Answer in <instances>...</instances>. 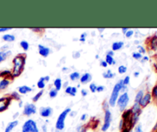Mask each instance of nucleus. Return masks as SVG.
I'll return each mask as SVG.
<instances>
[{
    "instance_id": "46",
    "label": "nucleus",
    "mask_w": 157,
    "mask_h": 132,
    "mask_svg": "<svg viewBox=\"0 0 157 132\" xmlns=\"http://www.w3.org/2000/svg\"><path fill=\"white\" fill-rule=\"evenodd\" d=\"M122 132H130V129H128V128H124V130H122Z\"/></svg>"
},
{
    "instance_id": "28",
    "label": "nucleus",
    "mask_w": 157,
    "mask_h": 132,
    "mask_svg": "<svg viewBox=\"0 0 157 132\" xmlns=\"http://www.w3.org/2000/svg\"><path fill=\"white\" fill-rule=\"evenodd\" d=\"M57 95H58V91L56 89H52L50 91V92H49V95H50L51 98H55L57 96Z\"/></svg>"
},
{
    "instance_id": "10",
    "label": "nucleus",
    "mask_w": 157,
    "mask_h": 132,
    "mask_svg": "<svg viewBox=\"0 0 157 132\" xmlns=\"http://www.w3.org/2000/svg\"><path fill=\"white\" fill-rule=\"evenodd\" d=\"M150 100H151V95L150 93H147V95L143 97L140 102V105L142 106V107H146L150 102Z\"/></svg>"
},
{
    "instance_id": "49",
    "label": "nucleus",
    "mask_w": 157,
    "mask_h": 132,
    "mask_svg": "<svg viewBox=\"0 0 157 132\" xmlns=\"http://www.w3.org/2000/svg\"><path fill=\"white\" fill-rule=\"evenodd\" d=\"M157 130V122L156 124V125L154 126V127H153V130Z\"/></svg>"
},
{
    "instance_id": "21",
    "label": "nucleus",
    "mask_w": 157,
    "mask_h": 132,
    "mask_svg": "<svg viewBox=\"0 0 157 132\" xmlns=\"http://www.w3.org/2000/svg\"><path fill=\"white\" fill-rule=\"evenodd\" d=\"M151 47L153 49H157V36H154L151 40Z\"/></svg>"
},
{
    "instance_id": "3",
    "label": "nucleus",
    "mask_w": 157,
    "mask_h": 132,
    "mask_svg": "<svg viewBox=\"0 0 157 132\" xmlns=\"http://www.w3.org/2000/svg\"><path fill=\"white\" fill-rule=\"evenodd\" d=\"M21 132H39V128L34 120L29 119L23 124Z\"/></svg>"
},
{
    "instance_id": "22",
    "label": "nucleus",
    "mask_w": 157,
    "mask_h": 132,
    "mask_svg": "<svg viewBox=\"0 0 157 132\" xmlns=\"http://www.w3.org/2000/svg\"><path fill=\"white\" fill-rule=\"evenodd\" d=\"M140 111V105L139 103H135V104L133 107V109H132V113H136V112Z\"/></svg>"
},
{
    "instance_id": "25",
    "label": "nucleus",
    "mask_w": 157,
    "mask_h": 132,
    "mask_svg": "<svg viewBox=\"0 0 157 132\" xmlns=\"http://www.w3.org/2000/svg\"><path fill=\"white\" fill-rule=\"evenodd\" d=\"M80 78V74L78 72H74L70 75V78L72 81H75V80L78 79Z\"/></svg>"
},
{
    "instance_id": "48",
    "label": "nucleus",
    "mask_w": 157,
    "mask_h": 132,
    "mask_svg": "<svg viewBox=\"0 0 157 132\" xmlns=\"http://www.w3.org/2000/svg\"><path fill=\"white\" fill-rule=\"evenodd\" d=\"M44 81H48V80H49V76H46V77H44Z\"/></svg>"
},
{
    "instance_id": "16",
    "label": "nucleus",
    "mask_w": 157,
    "mask_h": 132,
    "mask_svg": "<svg viewBox=\"0 0 157 132\" xmlns=\"http://www.w3.org/2000/svg\"><path fill=\"white\" fill-rule=\"evenodd\" d=\"M15 36L12 35H9V34H7V35H5L2 36V39L6 41H13L15 40Z\"/></svg>"
},
{
    "instance_id": "4",
    "label": "nucleus",
    "mask_w": 157,
    "mask_h": 132,
    "mask_svg": "<svg viewBox=\"0 0 157 132\" xmlns=\"http://www.w3.org/2000/svg\"><path fill=\"white\" fill-rule=\"evenodd\" d=\"M71 112V109L70 108H67L61 114V115L58 116V119H57L56 124H55V128L56 130H64V127H65V121L66 118H67V115Z\"/></svg>"
},
{
    "instance_id": "24",
    "label": "nucleus",
    "mask_w": 157,
    "mask_h": 132,
    "mask_svg": "<svg viewBox=\"0 0 157 132\" xmlns=\"http://www.w3.org/2000/svg\"><path fill=\"white\" fill-rule=\"evenodd\" d=\"M106 62H107V64H115V61H113V57L110 56V55H107V56H106Z\"/></svg>"
},
{
    "instance_id": "13",
    "label": "nucleus",
    "mask_w": 157,
    "mask_h": 132,
    "mask_svg": "<svg viewBox=\"0 0 157 132\" xmlns=\"http://www.w3.org/2000/svg\"><path fill=\"white\" fill-rule=\"evenodd\" d=\"M91 78H92V77L90 74L86 73V74H84L82 77H81V82L83 83V84H87V83H88L89 81L91 80Z\"/></svg>"
},
{
    "instance_id": "27",
    "label": "nucleus",
    "mask_w": 157,
    "mask_h": 132,
    "mask_svg": "<svg viewBox=\"0 0 157 132\" xmlns=\"http://www.w3.org/2000/svg\"><path fill=\"white\" fill-rule=\"evenodd\" d=\"M20 45H21V48H22V49H24L25 51H27L28 49H29V43H28L26 41H21V43H20Z\"/></svg>"
},
{
    "instance_id": "29",
    "label": "nucleus",
    "mask_w": 157,
    "mask_h": 132,
    "mask_svg": "<svg viewBox=\"0 0 157 132\" xmlns=\"http://www.w3.org/2000/svg\"><path fill=\"white\" fill-rule=\"evenodd\" d=\"M118 72H119L120 74H124L127 72V68L124 65H121L118 68Z\"/></svg>"
},
{
    "instance_id": "15",
    "label": "nucleus",
    "mask_w": 157,
    "mask_h": 132,
    "mask_svg": "<svg viewBox=\"0 0 157 132\" xmlns=\"http://www.w3.org/2000/svg\"><path fill=\"white\" fill-rule=\"evenodd\" d=\"M18 91H19V92L21 94H26L27 92L31 91H32V88L29 87H28V86L24 85V86H21V87H19Z\"/></svg>"
},
{
    "instance_id": "36",
    "label": "nucleus",
    "mask_w": 157,
    "mask_h": 132,
    "mask_svg": "<svg viewBox=\"0 0 157 132\" xmlns=\"http://www.w3.org/2000/svg\"><path fill=\"white\" fill-rule=\"evenodd\" d=\"M133 35V31L132 30L127 31V33H126V36H127V38H130V37H131Z\"/></svg>"
},
{
    "instance_id": "37",
    "label": "nucleus",
    "mask_w": 157,
    "mask_h": 132,
    "mask_svg": "<svg viewBox=\"0 0 157 132\" xmlns=\"http://www.w3.org/2000/svg\"><path fill=\"white\" fill-rule=\"evenodd\" d=\"M76 92H77V88H76V87H72L70 95H72V96H75V95H76Z\"/></svg>"
},
{
    "instance_id": "35",
    "label": "nucleus",
    "mask_w": 157,
    "mask_h": 132,
    "mask_svg": "<svg viewBox=\"0 0 157 132\" xmlns=\"http://www.w3.org/2000/svg\"><path fill=\"white\" fill-rule=\"evenodd\" d=\"M153 95L156 99H157V86L154 87V88L153 89Z\"/></svg>"
},
{
    "instance_id": "1",
    "label": "nucleus",
    "mask_w": 157,
    "mask_h": 132,
    "mask_svg": "<svg viewBox=\"0 0 157 132\" xmlns=\"http://www.w3.org/2000/svg\"><path fill=\"white\" fill-rule=\"evenodd\" d=\"M25 61V59L23 56H17L14 58V68H13V75L14 76H18L24 69Z\"/></svg>"
},
{
    "instance_id": "45",
    "label": "nucleus",
    "mask_w": 157,
    "mask_h": 132,
    "mask_svg": "<svg viewBox=\"0 0 157 132\" xmlns=\"http://www.w3.org/2000/svg\"><path fill=\"white\" fill-rule=\"evenodd\" d=\"M86 117H87V115H83L81 118V121H84L86 119Z\"/></svg>"
},
{
    "instance_id": "8",
    "label": "nucleus",
    "mask_w": 157,
    "mask_h": 132,
    "mask_svg": "<svg viewBox=\"0 0 157 132\" xmlns=\"http://www.w3.org/2000/svg\"><path fill=\"white\" fill-rule=\"evenodd\" d=\"M11 99L9 98H0V112L4 111L6 110L8 106L10 104Z\"/></svg>"
},
{
    "instance_id": "32",
    "label": "nucleus",
    "mask_w": 157,
    "mask_h": 132,
    "mask_svg": "<svg viewBox=\"0 0 157 132\" xmlns=\"http://www.w3.org/2000/svg\"><path fill=\"white\" fill-rule=\"evenodd\" d=\"M133 57L134 58H136V59L139 60L142 58V55L140 52H135V53L133 54Z\"/></svg>"
},
{
    "instance_id": "7",
    "label": "nucleus",
    "mask_w": 157,
    "mask_h": 132,
    "mask_svg": "<svg viewBox=\"0 0 157 132\" xmlns=\"http://www.w3.org/2000/svg\"><path fill=\"white\" fill-rule=\"evenodd\" d=\"M36 113V107L33 104H27L24 107L23 114L26 116H31Z\"/></svg>"
},
{
    "instance_id": "33",
    "label": "nucleus",
    "mask_w": 157,
    "mask_h": 132,
    "mask_svg": "<svg viewBox=\"0 0 157 132\" xmlns=\"http://www.w3.org/2000/svg\"><path fill=\"white\" fill-rule=\"evenodd\" d=\"M90 89L93 93H94V92L97 91V86L95 85V84H94L93 83V84H91L90 85Z\"/></svg>"
},
{
    "instance_id": "53",
    "label": "nucleus",
    "mask_w": 157,
    "mask_h": 132,
    "mask_svg": "<svg viewBox=\"0 0 157 132\" xmlns=\"http://www.w3.org/2000/svg\"><path fill=\"white\" fill-rule=\"evenodd\" d=\"M156 132H157V130H156Z\"/></svg>"
},
{
    "instance_id": "50",
    "label": "nucleus",
    "mask_w": 157,
    "mask_h": 132,
    "mask_svg": "<svg viewBox=\"0 0 157 132\" xmlns=\"http://www.w3.org/2000/svg\"><path fill=\"white\" fill-rule=\"evenodd\" d=\"M139 72H135L134 73V75H135V77H138V75H139Z\"/></svg>"
},
{
    "instance_id": "18",
    "label": "nucleus",
    "mask_w": 157,
    "mask_h": 132,
    "mask_svg": "<svg viewBox=\"0 0 157 132\" xmlns=\"http://www.w3.org/2000/svg\"><path fill=\"white\" fill-rule=\"evenodd\" d=\"M54 84L55 86V88H56L57 91L60 90L61 88V78H57L56 80L54 82Z\"/></svg>"
},
{
    "instance_id": "31",
    "label": "nucleus",
    "mask_w": 157,
    "mask_h": 132,
    "mask_svg": "<svg viewBox=\"0 0 157 132\" xmlns=\"http://www.w3.org/2000/svg\"><path fill=\"white\" fill-rule=\"evenodd\" d=\"M42 94H43V91H41L38 92V93L37 94V95H35V97H34L33 99H32V100H33V101H38V100L39 99L40 97H41V95H42Z\"/></svg>"
},
{
    "instance_id": "51",
    "label": "nucleus",
    "mask_w": 157,
    "mask_h": 132,
    "mask_svg": "<svg viewBox=\"0 0 157 132\" xmlns=\"http://www.w3.org/2000/svg\"><path fill=\"white\" fill-rule=\"evenodd\" d=\"M144 60H145V61H148V60H149L148 57H144Z\"/></svg>"
},
{
    "instance_id": "39",
    "label": "nucleus",
    "mask_w": 157,
    "mask_h": 132,
    "mask_svg": "<svg viewBox=\"0 0 157 132\" xmlns=\"http://www.w3.org/2000/svg\"><path fill=\"white\" fill-rule=\"evenodd\" d=\"M138 49H140V52L141 53H145V52H146L145 49H144V48L142 47V46H138Z\"/></svg>"
},
{
    "instance_id": "44",
    "label": "nucleus",
    "mask_w": 157,
    "mask_h": 132,
    "mask_svg": "<svg viewBox=\"0 0 157 132\" xmlns=\"http://www.w3.org/2000/svg\"><path fill=\"white\" fill-rule=\"evenodd\" d=\"M101 65L103 66V67H107V62H106V61H101Z\"/></svg>"
},
{
    "instance_id": "54",
    "label": "nucleus",
    "mask_w": 157,
    "mask_h": 132,
    "mask_svg": "<svg viewBox=\"0 0 157 132\" xmlns=\"http://www.w3.org/2000/svg\"><path fill=\"white\" fill-rule=\"evenodd\" d=\"M73 132H74V131H73Z\"/></svg>"
},
{
    "instance_id": "23",
    "label": "nucleus",
    "mask_w": 157,
    "mask_h": 132,
    "mask_svg": "<svg viewBox=\"0 0 157 132\" xmlns=\"http://www.w3.org/2000/svg\"><path fill=\"white\" fill-rule=\"evenodd\" d=\"M103 76L105 78H112L114 76V74L112 73L110 70H108L107 72H104V73L103 74Z\"/></svg>"
},
{
    "instance_id": "20",
    "label": "nucleus",
    "mask_w": 157,
    "mask_h": 132,
    "mask_svg": "<svg viewBox=\"0 0 157 132\" xmlns=\"http://www.w3.org/2000/svg\"><path fill=\"white\" fill-rule=\"evenodd\" d=\"M9 81L6 79L0 81V89L6 88V87L9 85Z\"/></svg>"
},
{
    "instance_id": "30",
    "label": "nucleus",
    "mask_w": 157,
    "mask_h": 132,
    "mask_svg": "<svg viewBox=\"0 0 157 132\" xmlns=\"http://www.w3.org/2000/svg\"><path fill=\"white\" fill-rule=\"evenodd\" d=\"M134 132H144L142 128V125L140 124H137L134 128Z\"/></svg>"
},
{
    "instance_id": "52",
    "label": "nucleus",
    "mask_w": 157,
    "mask_h": 132,
    "mask_svg": "<svg viewBox=\"0 0 157 132\" xmlns=\"http://www.w3.org/2000/svg\"><path fill=\"white\" fill-rule=\"evenodd\" d=\"M55 132H62V130H55Z\"/></svg>"
},
{
    "instance_id": "43",
    "label": "nucleus",
    "mask_w": 157,
    "mask_h": 132,
    "mask_svg": "<svg viewBox=\"0 0 157 132\" xmlns=\"http://www.w3.org/2000/svg\"><path fill=\"white\" fill-rule=\"evenodd\" d=\"M81 93H82V95H83V96H86V95H87V91L84 90V89H82V90H81Z\"/></svg>"
},
{
    "instance_id": "47",
    "label": "nucleus",
    "mask_w": 157,
    "mask_h": 132,
    "mask_svg": "<svg viewBox=\"0 0 157 132\" xmlns=\"http://www.w3.org/2000/svg\"><path fill=\"white\" fill-rule=\"evenodd\" d=\"M122 30H123V32L126 34V33H127V30H128V29H122Z\"/></svg>"
},
{
    "instance_id": "12",
    "label": "nucleus",
    "mask_w": 157,
    "mask_h": 132,
    "mask_svg": "<svg viewBox=\"0 0 157 132\" xmlns=\"http://www.w3.org/2000/svg\"><path fill=\"white\" fill-rule=\"evenodd\" d=\"M38 49H39V54L43 57H47L50 53V49L47 47L39 45H38Z\"/></svg>"
},
{
    "instance_id": "14",
    "label": "nucleus",
    "mask_w": 157,
    "mask_h": 132,
    "mask_svg": "<svg viewBox=\"0 0 157 132\" xmlns=\"http://www.w3.org/2000/svg\"><path fill=\"white\" fill-rule=\"evenodd\" d=\"M123 46H124L123 41H117V42H114L112 45V49H113V51H117L120 50Z\"/></svg>"
},
{
    "instance_id": "5",
    "label": "nucleus",
    "mask_w": 157,
    "mask_h": 132,
    "mask_svg": "<svg viewBox=\"0 0 157 132\" xmlns=\"http://www.w3.org/2000/svg\"><path fill=\"white\" fill-rule=\"evenodd\" d=\"M112 121V117H111V113H110V111L108 109L105 111V115H104V122L103 124L102 127H101V130L104 132H106L110 127V124H111Z\"/></svg>"
},
{
    "instance_id": "38",
    "label": "nucleus",
    "mask_w": 157,
    "mask_h": 132,
    "mask_svg": "<svg viewBox=\"0 0 157 132\" xmlns=\"http://www.w3.org/2000/svg\"><path fill=\"white\" fill-rule=\"evenodd\" d=\"M104 90V86H98V87H97V91L101 92V91H103Z\"/></svg>"
},
{
    "instance_id": "19",
    "label": "nucleus",
    "mask_w": 157,
    "mask_h": 132,
    "mask_svg": "<svg viewBox=\"0 0 157 132\" xmlns=\"http://www.w3.org/2000/svg\"><path fill=\"white\" fill-rule=\"evenodd\" d=\"M143 97H144V91H140L136 96V99H135L136 103H139L140 104V101H141V99L143 98Z\"/></svg>"
},
{
    "instance_id": "9",
    "label": "nucleus",
    "mask_w": 157,
    "mask_h": 132,
    "mask_svg": "<svg viewBox=\"0 0 157 132\" xmlns=\"http://www.w3.org/2000/svg\"><path fill=\"white\" fill-rule=\"evenodd\" d=\"M40 115L43 118H48L52 115V109L50 107H44L40 108Z\"/></svg>"
},
{
    "instance_id": "42",
    "label": "nucleus",
    "mask_w": 157,
    "mask_h": 132,
    "mask_svg": "<svg viewBox=\"0 0 157 132\" xmlns=\"http://www.w3.org/2000/svg\"><path fill=\"white\" fill-rule=\"evenodd\" d=\"M9 29H11L10 28H2V29H0V32H5V31L9 30Z\"/></svg>"
},
{
    "instance_id": "11",
    "label": "nucleus",
    "mask_w": 157,
    "mask_h": 132,
    "mask_svg": "<svg viewBox=\"0 0 157 132\" xmlns=\"http://www.w3.org/2000/svg\"><path fill=\"white\" fill-rule=\"evenodd\" d=\"M18 124V121H11L9 122V124H7V126L5 128V131L4 132H12L13 129L15 128V127H17Z\"/></svg>"
},
{
    "instance_id": "17",
    "label": "nucleus",
    "mask_w": 157,
    "mask_h": 132,
    "mask_svg": "<svg viewBox=\"0 0 157 132\" xmlns=\"http://www.w3.org/2000/svg\"><path fill=\"white\" fill-rule=\"evenodd\" d=\"M10 53H11V52H4V51H2V52H0V62L5 61V60L6 59V58H7L8 55Z\"/></svg>"
},
{
    "instance_id": "26",
    "label": "nucleus",
    "mask_w": 157,
    "mask_h": 132,
    "mask_svg": "<svg viewBox=\"0 0 157 132\" xmlns=\"http://www.w3.org/2000/svg\"><path fill=\"white\" fill-rule=\"evenodd\" d=\"M38 84V87H39V88H41V89L44 88V85H45V84H44V77H43V78H40V80H39V81H38V84Z\"/></svg>"
},
{
    "instance_id": "34",
    "label": "nucleus",
    "mask_w": 157,
    "mask_h": 132,
    "mask_svg": "<svg viewBox=\"0 0 157 132\" xmlns=\"http://www.w3.org/2000/svg\"><path fill=\"white\" fill-rule=\"evenodd\" d=\"M123 83H124V85H127L130 83V77L127 76L125 78V79L123 80Z\"/></svg>"
},
{
    "instance_id": "41",
    "label": "nucleus",
    "mask_w": 157,
    "mask_h": 132,
    "mask_svg": "<svg viewBox=\"0 0 157 132\" xmlns=\"http://www.w3.org/2000/svg\"><path fill=\"white\" fill-rule=\"evenodd\" d=\"M71 89H72L71 87H67V88H66L65 92H66V93H67V94H70L71 91Z\"/></svg>"
},
{
    "instance_id": "40",
    "label": "nucleus",
    "mask_w": 157,
    "mask_h": 132,
    "mask_svg": "<svg viewBox=\"0 0 157 132\" xmlns=\"http://www.w3.org/2000/svg\"><path fill=\"white\" fill-rule=\"evenodd\" d=\"M41 130H42L43 132H47L48 131V129H47V126H46V124H44V125L41 127Z\"/></svg>"
},
{
    "instance_id": "2",
    "label": "nucleus",
    "mask_w": 157,
    "mask_h": 132,
    "mask_svg": "<svg viewBox=\"0 0 157 132\" xmlns=\"http://www.w3.org/2000/svg\"><path fill=\"white\" fill-rule=\"evenodd\" d=\"M124 87L125 88V87H124V83H123V80H121L119 83H117V84H115L114 87H113V91H112L111 96H110V101H109V103H110V104L112 106V107L115 106L116 101H117V100L118 95H119L120 91L122 90Z\"/></svg>"
},
{
    "instance_id": "6",
    "label": "nucleus",
    "mask_w": 157,
    "mask_h": 132,
    "mask_svg": "<svg viewBox=\"0 0 157 132\" xmlns=\"http://www.w3.org/2000/svg\"><path fill=\"white\" fill-rule=\"evenodd\" d=\"M129 102V96H128V94L127 92L123 94L120 98L118 99L117 101V104L119 106V108L121 111H124L125 110L126 107H127V104Z\"/></svg>"
}]
</instances>
